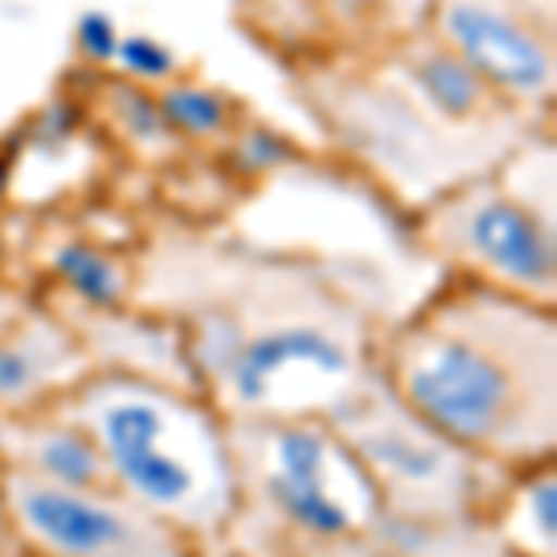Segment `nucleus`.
Instances as JSON below:
<instances>
[{"instance_id": "20e7f679", "label": "nucleus", "mask_w": 557, "mask_h": 557, "mask_svg": "<svg viewBox=\"0 0 557 557\" xmlns=\"http://www.w3.org/2000/svg\"><path fill=\"white\" fill-rule=\"evenodd\" d=\"M305 89L338 149L412 212L465 178L502 168L528 141V134L469 131L443 120L383 52L309 67Z\"/></svg>"}, {"instance_id": "f03ea898", "label": "nucleus", "mask_w": 557, "mask_h": 557, "mask_svg": "<svg viewBox=\"0 0 557 557\" xmlns=\"http://www.w3.org/2000/svg\"><path fill=\"white\" fill-rule=\"evenodd\" d=\"M375 383L420 424L498 472L550 461L554 305L454 278L383 338Z\"/></svg>"}, {"instance_id": "dca6fc26", "label": "nucleus", "mask_w": 557, "mask_h": 557, "mask_svg": "<svg viewBox=\"0 0 557 557\" xmlns=\"http://www.w3.org/2000/svg\"><path fill=\"white\" fill-rule=\"evenodd\" d=\"M115 60H120L123 75L138 86H164L178 75L175 57L152 38H120Z\"/></svg>"}, {"instance_id": "a211bd4d", "label": "nucleus", "mask_w": 557, "mask_h": 557, "mask_svg": "<svg viewBox=\"0 0 557 557\" xmlns=\"http://www.w3.org/2000/svg\"><path fill=\"white\" fill-rule=\"evenodd\" d=\"M15 317H20V309H15V298H12V290H8L4 283H0V331L8 327Z\"/></svg>"}, {"instance_id": "1a4fd4ad", "label": "nucleus", "mask_w": 557, "mask_h": 557, "mask_svg": "<svg viewBox=\"0 0 557 557\" xmlns=\"http://www.w3.org/2000/svg\"><path fill=\"white\" fill-rule=\"evenodd\" d=\"M424 30L520 115L554 108V0H431Z\"/></svg>"}, {"instance_id": "9d476101", "label": "nucleus", "mask_w": 557, "mask_h": 557, "mask_svg": "<svg viewBox=\"0 0 557 557\" xmlns=\"http://www.w3.org/2000/svg\"><path fill=\"white\" fill-rule=\"evenodd\" d=\"M249 30L301 71L364 60L417 34L431 0H235Z\"/></svg>"}, {"instance_id": "f257e3e1", "label": "nucleus", "mask_w": 557, "mask_h": 557, "mask_svg": "<svg viewBox=\"0 0 557 557\" xmlns=\"http://www.w3.org/2000/svg\"><path fill=\"white\" fill-rule=\"evenodd\" d=\"M138 283L168 290L186 364L231 424L331 420L375 383L364 309L327 264L175 238L149 249Z\"/></svg>"}, {"instance_id": "f8f14e48", "label": "nucleus", "mask_w": 557, "mask_h": 557, "mask_svg": "<svg viewBox=\"0 0 557 557\" xmlns=\"http://www.w3.org/2000/svg\"><path fill=\"white\" fill-rule=\"evenodd\" d=\"M67 338V331L49 323L38 327V335L26 331L23 312L0 331V409L45 401L49 383L64 375L67 357H78V346Z\"/></svg>"}, {"instance_id": "9b49d317", "label": "nucleus", "mask_w": 557, "mask_h": 557, "mask_svg": "<svg viewBox=\"0 0 557 557\" xmlns=\"http://www.w3.org/2000/svg\"><path fill=\"white\" fill-rule=\"evenodd\" d=\"M4 469L30 472L38 480L60 483V487H108L97 446L89 443L83 428H75L52 409L45 424L23 428L20 435H12Z\"/></svg>"}, {"instance_id": "f3484780", "label": "nucleus", "mask_w": 557, "mask_h": 557, "mask_svg": "<svg viewBox=\"0 0 557 557\" xmlns=\"http://www.w3.org/2000/svg\"><path fill=\"white\" fill-rule=\"evenodd\" d=\"M78 45H83L89 60L108 64V60H115V49H120V34L104 15H86L83 26H78Z\"/></svg>"}, {"instance_id": "6e6552de", "label": "nucleus", "mask_w": 557, "mask_h": 557, "mask_svg": "<svg viewBox=\"0 0 557 557\" xmlns=\"http://www.w3.org/2000/svg\"><path fill=\"white\" fill-rule=\"evenodd\" d=\"M0 491L8 535H20L41 557H194V539L115 487H60L4 469Z\"/></svg>"}, {"instance_id": "2eb2a0df", "label": "nucleus", "mask_w": 557, "mask_h": 557, "mask_svg": "<svg viewBox=\"0 0 557 557\" xmlns=\"http://www.w3.org/2000/svg\"><path fill=\"white\" fill-rule=\"evenodd\" d=\"M513 535L535 557H554L557 546V483L550 461L535 465L532 483L520 494V517L513 520Z\"/></svg>"}, {"instance_id": "7ed1b4c3", "label": "nucleus", "mask_w": 557, "mask_h": 557, "mask_svg": "<svg viewBox=\"0 0 557 557\" xmlns=\"http://www.w3.org/2000/svg\"><path fill=\"white\" fill-rule=\"evenodd\" d=\"M52 412L97 446L108 487L194 543L215 539L238 513L231 420L183 383L138 372L83 375Z\"/></svg>"}, {"instance_id": "423d86ee", "label": "nucleus", "mask_w": 557, "mask_h": 557, "mask_svg": "<svg viewBox=\"0 0 557 557\" xmlns=\"http://www.w3.org/2000/svg\"><path fill=\"white\" fill-rule=\"evenodd\" d=\"M417 242L454 278L554 305V209L532 201L502 168L450 186L412 212Z\"/></svg>"}, {"instance_id": "6ab92c4d", "label": "nucleus", "mask_w": 557, "mask_h": 557, "mask_svg": "<svg viewBox=\"0 0 557 557\" xmlns=\"http://www.w3.org/2000/svg\"><path fill=\"white\" fill-rule=\"evenodd\" d=\"M8 446H12V431L0 420V472H4V465H8Z\"/></svg>"}, {"instance_id": "39448f33", "label": "nucleus", "mask_w": 557, "mask_h": 557, "mask_svg": "<svg viewBox=\"0 0 557 557\" xmlns=\"http://www.w3.org/2000/svg\"><path fill=\"white\" fill-rule=\"evenodd\" d=\"M238 494L317 543H343L380 520V498L327 417L231 424Z\"/></svg>"}, {"instance_id": "aec40b11", "label": "nucleus", "mask_w": 557, "mask_h": 557, "mask_svg": "<svg viewBox=\"0 0 557 557\" xmlns=\"http://www.w3.org/2000/svg\"><path fill=\"white\" fill-rule=\"evenodd\" d=\"M8 517H4V491H0V554H4V546H8Z\"/></svg>"}, {"instance_id": "4468645a", "label": "nucleus", "mask_w": 557, "mask_h": 557, "mask_svg": "<svg viewBox=\"0 0 557 557\" xmlns=\"http://www.w3.org/2000/svg\"><path fill=\"white\" fill-rule=\"evenodd\" d=\"M157 104L172 134L186 141H220L235 134V104L212 86L175 75L157 89Z\"/></svg>"}, {"instance_id": "0eeeda50", "label": "nucleus", "mask_w": 557, "mask_h": 557, "mask_svg": "<svg viewBox=\"0 0 557 557\" xmlns=\"http://www.w3.org/2000/svg\"><path fill=\"white\" fill-rule=\"evenodd\" d=\"M331 428L364 469L380 509H391L409 524L461 517L480 487L475 475L498 472L420 424L380 383L364 386L346 409H338Z\"/></svg>"}, {"instance_id": "ddd939ff", "label": "nucleus", "mask_w": 557, "mask_h": 557, "mask_svg": "<svg viewBox=\"0 0 557 557\" xmlns=\"http://www.w3.org/2000/svg\"><path fill=\"white\" fill-rule=\"evenodd\" d=\"M52 272L78 301H86V309H120V301L138 286V275L94 242L60 246L52 257Z\"/></svg>"}]
</instances>
